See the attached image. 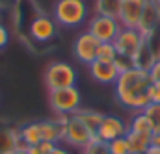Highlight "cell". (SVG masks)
<instances>
[{
  "label": "cell",
  "mask_w": 160,
  "mask_h": 154,
  "mask_svg": "<svg viewBox=\"0 0 160 154\" xmlns=\"http://www.w3.org/2000/svg\"><path fill=\"white\" fill-rule=\"evenodd\" d=\"M80 154H110V149H108V143L93 139L88 147H84L80 151Z\"/></svg>",
  "instance_id": "7402d4cb"
},
{
  "label": "cell",
  "mask_w": 160,
  "mask_h": 154,
  "mask_svg": "<svg viewBox=\"0 0 160 154\" xmlns=\"http://www.w3.org/2000/svg\"><path fill=\"white\" fill-rule=\"evenodd\" d=\"M142 154H147V152H142Z\"/></svg>",
  "instance_id": "1f68e13d"
},
{
  "label": "cell",
  "mask_w": 160,
  "mask_h": 154,
  "mask_svg": "<svg viewBox=\"0 0 160 154\" xmlns=\"http://www.w3.org/2000/svg\"><path fill=\"white\" fill-rule=\"evenodd\" d=\"M155 61H157V58L153 56V52H151V48H149L147 41H143V45L140 46V50H138V52H136V56L132 58L134 67H136V69L149 71V69H151V65H153Z\"/></svg>",
  "instance_id": "e0dca14e"
},
{
  "label": "cell",
  "mask_w": 160,
  "mask_h": 154,
  "mask_svg": "<svg viewBox=\"0 0 160 154\" xmlns=\"http://www.w3.org/2000/svg\"><path fill=\"white\" fill-rule=\"evenodd\" d=\"M9 154H28V147H19V149H15L13 152Z\"/></svg>",
  "instance_id": "f546056e"
},
{
  "label": "cell",
  "mask_w": 160,
  "mask_h": 154,
  "mask_svg": "<svg viewBox=\"0 0 160 154\" xmlns=\"http://www.w3.org/2000/svg\"><path fill=\"white\" fill-rule=\"evenodd\" d=\"M119 21L116 17H106V15H91L88 19V32L93 34L101 43H114V39L118 37L121 32Z\"/></svg>",
  "instance_id": "5b68a950"
},
{
  "label": "cell",
  "mask_w": 160,
  "mask_h": 154,
  "mask_svg": "<svg viewBox=\"0 0 160 154\" xmlns=\"http://www.w3.org/2000/svg\"><path fill=\"white\" fill-rule=\"evenodd\" d=\"M8 41H9V32H8V30H6V26L0 22V50H2V48H6Z\"/></svg>",
  "instance_id": "4316f807"
},
{
  "label": "cell",
  "mask_w": 160,
  "mask_h": 154,
  "mask_svg": "<svg viewBox=\"0 0 160 154\" xmlns=\"http://www.w3.org/2000/svg\"><path fill=\"white\" fill-rule=\"evenodd\" d=\"M128 130L140 132V134H147V136L153 134V126H151L149 119L143 115V112H136V113L132 115L130 123H128Z\"/></svg>",
  "instance_id": "d6986e66"
},
{
  "label": "cell",
  "mask_w": 160,
  "mask_h": 154,
  "mask_svg": "<svg viewBox=\"0 0 160 154\" xmlns=\"http://www.w3.org/2000/svg\"><path fill=\"white\" fill-rule=\"evenodd\" d=\"M151 145L153 147H160V130L151 134Z\"/></svg>",
  "instance_id": "83f0119b"
},
{
  "label": "cell",
  "mask_w": 160,
  "mask_h": 154,
  "mask_svg": "<svg viewBox=\"0 0 160 154\" xmlns=\"http://www.w3.org/2000/svg\"><path fill=\"white\" fill-rule=\"evenodd\" d=\"M48 104H50V110L56 115H73L80 110L82 95H80L77 85L48 91Z\"/></svg>",
  "instance_id": "277c9868"
},
{
  "label": "cell",
  "mask_w": 160,
  "mask_h": 154,
  "mask_svg": "<svg viewBox=\"0 0 160 154\" xmlns=\"http://www.w3.org/2000/svg\"><path fill=\"white\" fill-rule=\"evenodd\" d=\"M147 95H149V102L160 104V84H153V82H151Z\"/></svg>",
  "instance_id": "d4e9b609"
},
{
  "label": "cell",
  "mask_w": 160,
  "mask_h": 154,
  "mask_svg": "<svg viewBox=\"0 0 160 154\" xmlns=\"http://www.w3.org/2000/svg\"><path fill=\"white\" fill-rule=\"evenodd\" d=\"M147 154H160V147H153V145H151V147L147 149Z\"/></svg>",
  "instance_id": "4dcf8cb0"
},
{
  "label": "cell",
  "mask_w": 160,
  "mask_h": 154,
  "mask_svg": "<svg viewBox=\"0 0 160 154\" xmlns=\"http://www.w3.org/2000/svg\"><path fill=\"white\" fill-rule=\"evenodd\" d=\"M50 154H71V152H69L65 147H62V145H56V147L50 151Z\"/></svg>",
  "instance_id": "f1b7e54d"
},
{
  "label": "cell",
  "mask_w": 160,
  "mask_h": 154,
  "mask_svg": "<svg viewBox=\"0 0 160 154\" xmlns=\"http://www.w3.org/2000/svg\"><path fill=\"white\" fill-rule=\"evenodd\" d=\"M108 149H110V154H132V151H130V147H128L125 137H118V139L110 141Z\"/></svg>",
  "instance_id": "603a6c76"
},
{
  "label": "cell",
  "mask_w": 160,
  "mask_h": 154,
  "mask_svg": "<svg viewBox=\"0 0 160 154\" xmlns=\"http://www.w3.org/2000/svg\"><path fill=\"white\" fill-rule=\"evenodd\" d=\"M28 34L30 37L38 43H48L56 37L58 34V24L52 17H47V15H38L30 26H28Z\"/></svg>",
  "instance_id": "30bf717a"
},
{
  "label": "cell",
  "mask_w": 160,
  "mask_h": 154,
  "mask_svg": "<svg viewBox=\"0 0 160 154\" xmlns=\"http://www.w3.org/2000/svg\"><path fill=\"white\" fill-rule=\"evenodd\" d=\"M52 19L58 26L77 28L88 21V4L86 0H56Z\"/></svg>",
  "instance_id": "7a4b0ae2"
},
{
  "label": "cell",
  "mask_w": 160,
  "mask_h": 154,
  "mask_svg": "<svg viewBox=\"0 0 160 154\" xmlns=\"http://www.w3.org/2000/svg\"><path fill=\"white\" fill-rule=\"evenodd\" d=\"M73 115H77L89 128V132L95 136V139H97V130H99V126H101V123H102V117L104 113H101V112H97V110H84V108H80L77 113H73Z\"/></svg>",
  "instance_id": "2e32d148"
},
{
  "label": "cell",
  "mask_w": 160,
  "mask_h": 154,
  "mask_svg": "<svg viewBox=\"0 0 160 154\" xmlns=\"http://www.w3.org/2000/svg\"><path fill=\"white\" fill-rule=\"evenodd\" d=\"M142 112H143V115L149 119V123H151V126H153V132L160 130V104L149 102Z\"/></svg>",
  "instance_id": "44dd1931"
},
{
  "label": "cell",
  "mask_w": 160,
  "mask_h": 154,
  "mask_svg": "<svg viewBox=\"0 0 160 154\" xmlns=\"http://www.w3.org/2000/svg\"><path fill=\"white\" fill-rule=\"evenodd\" d=\"M19 137H21V143H22L24 147H36V145L43 143V137H41V128H39V121L24 124V126L19 130Z\"/></svg>",
  "instance_id": "5bb4252c"
},
{
  "label": "cell",
  "mask_w": 160,
  "mask_h": 154,
  "mask_svg": "<svg viewBox=\"0 0 160 154\" xmlns=\"http://www.w3.org/2000/svg\"><path fill=\"white\" fill-rule=\"evenodd\" d=\"M58 143H50V141H43L36 147H28V154H50V151L56 147Z\"/></svg>",
  "instance_id": "cb8c5ba5"
},
{
  "label": "cell",
  "mask_w": 160,
  "mask_h": 154,
  "mask_svg": "<svg viewBox=\"0 0 160 154\" xmlns=\"http://www.w3.org/2000/svg\"><path fill=\"white\" fill-rule=\"evenodd\" d=\"M145 37L140 34L138 28H121L118 37L114 39V46L118 50V56L132 60L136 56V52L140 50V46L143 45Z\"/></svg>",
  "instance_id": "ba28073f"
},
{
  "label": "cell",
  "mask_w": 160,
  "mask_h": 154,
  "mask_svg": "<svg viewBox=\"0 0 160 154\" xmlns=\"http://www.w3.org/2000/svg\"><path fill=\"white\" fill-rule=\"evenodd\" d=\"M97 60L106 61V63H114L118 60V50H116L114 43H101L99 52H97Z\"/></svg>",
  "instance_id": "ffe728a7"
},
{
  "label": "cell",
  "mask_w": 160,
  "mask_h": 154,
  "mask_svg": "<svg viewBox=\"0 0 160 154\" xmlns=\"http://www.w3.org/2000/svg\"><path fill=\"white\" fill-rule=\"evenodd\" d=\"M125 139H127V143H128L132 154L147 152V149L151 147V136H147V134H140V132L128 130L127 136H125Z\"/></svg>",
  "instance_id": "9a60e30c"
},
{
  "label": "cell",
  "mask_w": 160,
  "mask_h": 154,
  "mask_svg": "<svg viewBox=\"0 0 160 154\" xmlns=\"http://www.w3.org/2000/svg\"><path fill=\"white\" fill-rule=\"evenodd\" d=\"M128 132V124L118 115H104L102 117V123L97 130V139L99 141H104V143H110L118 137H125Z\"/></svg>",
  "instance_id": "9c48e42d"
},
{
  "label": "cell",
  "mask_w": 160,
  "mask_h": 154,
  "mask_svg": "<svg viewBox=\"0 0 160 154\" xmlns=\"http://www.w3.org/2000/svg\"><path fill=\"white\" fill-rule=\"evenodd\" d=\"M147 73H149V78H151L153 84H160V60H157V61L151 65V69H149Z\"/></svg>",
  "instance_id": "484cf974"
},
{
  "label": "cell",
  "mask_w": 160,
  "mask_h": 154,
  "mask_svg": "<svg viewBox=\"0 0 160 154\" xmlns=\"http://www.w3.org/2000/svg\"><path fill=\"white\" fill-rule=\"evenodd\" d=\"M99 46H101V41L95 37L93 34H89L88 30H84L73 41V54H75V58L78 60L80 63L89 65V63H93L97 60Z\"/></svg>",
  "instance_id": "52a82bcc"
},
{
  "label": "cell",
  "mask_w": 160,
  "mask_h": 154,
  "mask_svg": "<svg viewBox=\"0 0 160 154\" xmlns=\"http://www.w3.org/2000/svg\"><path fill=\"white\" fill-rule=\"evenodd\" d=\"M138 30L143 37H147L153 32L160 30V2L147 0L145 9H143L142 19H140V24H138Z\"/></svg>",
  "instance_id": "7c38bea8"
},
{
  "label": "cell",
  "mask_w": 160,
  "mask_h": 154,
  "mask_svg": "<svg viewBox=\"0 0 160 154\" xmlns=\"http://www.w3.org/2000/svg\"><path fill=\"white\" fill-rule=\"evenodd\" d=\"M121 4H123V0H95L93 7H95L97 15H106V17H116L118 19Z\"/></svg>",
  "instance_id": "ac0fdd59"
},
{
  "label": "cell",
  "mask_w": 160,
  "mask_h": 154,
  "mask_svg": "<svg viewBox=\"0 0 160 154\" xmlns=\"http://www.w3.org/2000/svg\"><path fill=\"white\" fill-rule=\"evenodd\" d=\"M147 0H123L118 21L123 28H138Z\"/></svg>",
  "instance_id": "8fae6325"
},
{
  "label": "cell",
  "mask_w": 160,
  "mask_h": 154,
  "mask_svg": "<svg viewBox=\"0 0 160 154\" xmlns=\"http://www.w3.org/2000/svg\"><path fill=\"white\" fill-rule=\"evenodd\" d=\"M95 139V136L89 132V128L80 121L77 115H69L63 126V141L73 147V149H84L88 147L91 141Z\"/></svg>",
  "instance_id": "8992f818"
},
{
  "label": "cell",
  "mask_w": 160,
  "mask_h": 154,
  "mask_svg": "<svg viewBox=\"0 0 160 154\" xmlns=\"http://www.w3.org/2000/svg\"><path fill=\"white\" fill-rule=\"evenodd\" d=\"M88 71H89V76L93 78L97 84H102V85L116 84V80L119 76V71L116 69L114 63H106V61H99V60L89 63Z\"/></svg>",
  "instance_id": "4fadbf2b"
},
{
  "label": "cell",
  "mask_w": 160,
  "mask_h": 154,
  "mask_svg": "<svg viewBox=\"0 0 160 154\" xmlns=\"http://www.w3.org/2000/svg\"><path fill=\"white\" fill-rule=\"evenodd\" d=\"M149 85H151L149 73L132 67L118 76L114 84V93L123 108L130 112H142L149 104V95H147Z\"/></svg>",
  "instance_id": "6da1fadb"
},
{
  "label": "cell",
  "mask_w": 160,
  "mask_h": 154,
  "mask_svg": "<svg viewBox=\"0 0 160 154\" xmlns=\"http://www.w3.org/2000/svg\"><path fill=\"white\" fill-rule=\"evenodd\" d=\"M77 78H78L77 69L67 61H52L47 65V69L43 73V82L48 91L73 87V85H77Z\"/></svg>",
  "instance_id": "3957f363"
}]
</instances>
